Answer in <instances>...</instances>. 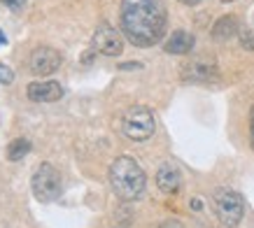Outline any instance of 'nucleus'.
<instances>
[{
  "label": "nucleus",
  "instance_id": "obj_1",
  "mask_svg": "<svg viewBox=\"0 0 254 228\" xmlns=\"http://www.w3.org/2000/svg\"><path fill=\"white\" fill-rule=\"evenodd\" d=\"M119 23L128 42L135 47H154L166 35L168 12L163 0H122Z\"/></svg>",
  "mask_w": 254,
  "mask_h": 228
},
{
  "label": "nucleus",
  "instance_id": "obj_2",
  "mask_svg": "<svg viewBox=\"0 0 254 228\" xmlns=\"http://www.w3.org/2000/svg\"><path fill=\"white\" fill-rule=\"evenodd\" d=\"M145 170L131 156H119L110 166V186L122 200H138L145 193Z\"/></svg>",
  "mask_w": 254,
  "mask_h": 228
},
{
  "label": "nucleus",
  "instance_id": "obj_3",
  "mask_svg": "<svg viewBox=\"0 0 254 228\" xmlns=\"http://www.w3.org/2000/svg\"><path fill=\"white\" fill-rule=\"evenodd\" d=\"M212 210H215L219 224L226 228L238 226L243 214H245V203L238 191L229 189V186H219L212 193Z\"/></svg>",
  "mask_w": 254,
  "mask_h": 228
},
{
  "label": "nucleus",
  "instance_id": "obj_4",
  "mask_svg": "<svg viewBox=\"0 0 254 228\" xmlns=\"http://www.w3.org/2000/svg\"><path fill=\"white\" fill-rule=\"evenodd\" d=\"M122 130L124 135L133 140V142H145L154 135L156 121H154V112L145 105H133L124 112L122 119Z\"/></svg>",
  "mask_w": 254,
  "mask_h": 228
},
{
  "label": "nucleus",
  "instance_id": "obj_5",
  "mask_svg": "<svg viewBox=\"0 0 254 228\" xmlns=\"http://www.w3.org/2000/svg\"><path fill=\"white\" fill-rule=\"evenodd\" d=\"M31 189L35 200L40 203H52L61 193V177L52 163H40L38 170L31 177Z\"/></svg>",
  "mask_w": 254,
  "mask_h": 228
},
{
  "label": "nucleus",
  "instance_id": "obj_6",
  "mask_svg": "<svg viewBox=\"0 0 254 228\" xmlns=\"http://www.w3.org/2000/svg\"><path fill=\"white\" fill-rule=\"evenodd\" d=\"M217 77H219V68H217V61L210 56H196V58L185 61V65H182V79L185 82L205 84L217 79Z\"/></svg>",
  "mask_w": 254,
  "mask_h": 228
},
{
  "label": "nucleus",
  "instance_id": "obj_7",
  "mask_svg": "<svg viewBox=\"0 0 254 228\" xmlns=\"http://www.w3.org/2000/svg\"><path fill=\"white\" fill-rule=\"evenodd\" d=\"M91 45L103 56H122V52H124L122 33L117 31L115 26H110V23H100L98 28L93 31Z\"/></svg>",
  "mask_w": 254,
  "mask_h": 228
},
{
  "label": "nucleus",
  "instance_id": "obj_8",
  "mask_svg": "<svg viewBox=\"0 0 254 228\" xmlns=\"http://www.w3.org/2000/svg\"><path fill=\"white\" fill-rule=\"evenodd\" d=\"M63 56L52 47H38L35 52L31 54L28 58V68L35 77H47V75H54L56 70L61 68Z\"/></svg>",
  "mask_w": 254,
  "mask_h": 228
},
{
  "label": "nucleus",
  "instance_id": "obj_9",
  "mask_svg": "<svg viewBox=\"0 0 254 228\" xmlns=\"http://www.w3.org/2000/svg\"><path fill=\"white\" fill-rule=\"evenodd\" d=\"M26 96L33 103H56L63 98V86L54 79L49 82H31L26 86Z\"/></svg>",
  "mask_w": 254,
  "mask_h": 228
},
{
  "label": "nucleus",
  "instance_id": "obj_10",
  "mask_svg": "<svg viewBox=\"0 0 254 228\" xmlns=\"http://www.w3.org/2000/svg\"><path fill=\"white\" fill-rule=\"evenodd\" d=\"M180 184H182V177H180V170L175 166H161L159 172H156V186L163 191V193H177L180 191Z\"/></svg>",
  "mask_w": 254,
  "mask_h": 228
},
{
  "label": "nucleus",
  "instance_id": "obj_11",
  "mask_svg": "<svg viewBox=\"0 0 254 228\" xmlns=\"http://www.w3.org/2000/svg\"><path fill=\"white\" fill-rule=\"evenodd\" d=\"M238 33H240V23H238V16L233 14L217 19L215 26H212V40H217V42H226V40L236 38Z\"/></svg>",
  "mask_w": 254,
  "mask_h": 228
},
{
  "label": "nucleus",
  "instance_id": "obj_12",
  "mask_svg": "<svg viewBox=\"0 0 254 228\" xmlns=\"http://www.w3.org/2000/svg\"><path fill=\"white\" fill-rule=\"evenodd\" d=\"M193 35L187 31H175L173 35H170L168 40H166V45H163V49L168 54H177V56H185V54H189L193 49Z\"/></svg>",
  "mask_w": 254,
  "mask_h": 228
},
{
  "label": "nucleus",
  "instance_id": "obj_13",
  "mask_svg": "<svg viewBox=\"0 0 254 228\" xmlns=\"http://www.w3.org/2000/svg\"><path fill=\"white\" fill-rule=\"evenodd\" d=\"M31 152V142L26 137H16L7 145V159L9 161H21L26 154Z\"/></svg>",
  "mask_w": 254,
  "mask_h": 228
},
{
  "label": "nucleus",
  "instance_id": "obj_14",
  "mask_svg": "<svg viewBox=\"0 0 254 228\" xmlns=\"http://www.w3.org/2000/svg\"><path fill=\"white\" fill-rule=\"evenodd\" d=\"M238 35H240V47L247 49V52H254V28H243Z\"/></svg>",
  "mask_w": 254,
  "mask_h": 228
},
{
  "label": "nucleus",
  "instance_id": "obj_15",
  "mask_svg": "<svg viewBox=\"0 0 254 228\" xmlns=\"http://www.w3.org/2000/svg\"><path fill=\"white\" fill-rule=\"evenodd\" d=\"M12 82H14V70L9 68V65H2V63H0V84L7 86V84H12Z\"/></svg>",
  "mask_w": 254,
  "mask_h": 228
},
{
  "label": "nucleus",
  "instance_id": "obj_16",
  "mask_svg": "<svg viewBox=\"0 0 254 228\" xmlns=\"http://www.w3.org/2000/svg\"><path fill=\"white\" fill-rule=\"evenodd\" d=\"M2 2H5V5H7L9 9H21L26 0H2Z\"/></svg>",
  "mask_w": 254,
  "mask_h": 228
},
{
  "label": "nucleus",
  "instance_id": "obj_17",
  "mask_svg": "<svg viewBox=\"0 0 254 228\" xmlns=\"http://www.w3.org/2000/svg\"><path fill=\"white\" fill-rule=\"evenodd\" d=\"M250 140H252V147H254V105H252V112H250Z\"/></svg>",
  "mask_w": 254,
  "mask_h": 228
},
{
  "label": "nucleus",
  "instance_id": "obj_18",
  "mask_svg": "<svg viewBox=\"0 0 254 228\" xmlns=\"http://www.w3.org/2000/svg\"><path fill=\"white\" fill-rule=\"evenodd\" d=\"M159 228H185V226H182L180 221H163Z\"/></svg>",
  "mask_w": 254,
  "mask_h": 228
},
{
  "label": "nucleus",
  "instance_id": "obj_19",
  "mask_svg": "<svg viewBox=\"0 0 254 228\" xmlns=\"http://www.w3.org/2000/svg\"><path fill=\"white\" fill-rule=\"evenodd\" d=\"M133 68H142L140 63H122V70H133Z\"/></svg>",
  "mask_w": 254,
  "mask_h": 228
},
{
  "label": "nucleus",
  "instance_id": "obj_20",
  "mask_svg": "<svg viewBox=\"0 0 254 228\" xmlns=\"http://www.w3.org/2000/svg\"><path fill=\"white\" fill-rule=\"evenodd\" d=\"M177 2H182V5H198L203 0H177Z\"/></svg>",
  "mask_w": 254,
  "mask_h": 228
},
{
  "label": "nucleus",
  "instance_id": "obj_21",
  "mask_svg": "<svg viewBox=\"0 0 254 228\" xmlns=\"http://www.w3.org/2000/svg\"><path fill=\"white\" fill-rule=\"evenodd\" d=\"M5 42H7V40H5V33L0 31V45H5Z\"/></svg>",
  "mask_w": 254,
  "mask_h": 228
},
{
  "label": "nucleus",
  "instance_id": "obj_22",
  "mask_svg": "<svg viewBox=\"0 0 254 228\" xmlns=\"http://www.w3.org/2000/svg\"><path fill=\"white\" fill-rule=\"evenodd\" d=\"M222 2H236V0H222Z\"/></svg>",
  "mask_w": 254,
  "mask_h": 228
}]
</instances>
